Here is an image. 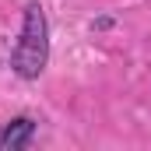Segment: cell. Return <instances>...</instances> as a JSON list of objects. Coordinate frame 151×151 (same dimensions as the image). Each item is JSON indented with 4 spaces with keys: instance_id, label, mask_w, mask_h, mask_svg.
Returning <instances> with one entry per match:
<instances>
[{
    "instance_id": "cell-1",
    "label": "cell",
    "mask_w": 151,
    "mask_h": 151,
    "mask_svg": "<svg viewBox=\"0 0 151 151\" xmlns=\"http://www.w3.org/2000/svg\"><path fill=\"white\" fill-rule=\"evenodd\" d=\"M49 67V18L42 4H28L21 18V32L11 46V70L21 81H35Z\"/></svg>"
},
{
    "instance_id": "cell-2",
    "label": "cell",
    "mask_w": 151,
    "mask_h": 151,
    "mask_svg": "<svg viewBox=\"0 0 151 151\" xmlns=\"http://www.w3.org/2000/svg\"><path fill=\"white\" fill-rule=\"evenodd\" d=\"M39 134V123L32 116H14L0 127V151H21V148H32Z\"/></svg>"
}]
</instances>
